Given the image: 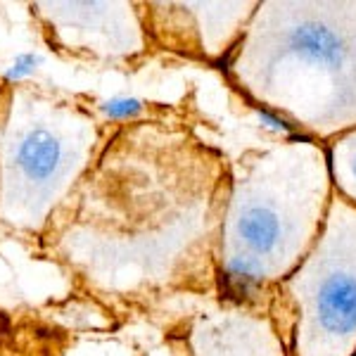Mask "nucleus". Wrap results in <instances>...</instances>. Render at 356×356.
Instances as JSON below:
<instances>
[{"label": "nucleus", "instance_id": "obj_6", "mask_svg": "<svg viewBox=\"0 0 356 356\" xmlns=\"http://www.w3.org/2000/svg\"><path fill=\"white\" fill-rule=\"evenodd\" d=\"M143 110V102L136 97H114V100L105 102V114L112 119H129Z\"/></svg>", "mask_w": 356, "mask_h": 356}, {"label": "nucleus", "instance_id": "obj_2", "mask_svg": "<svg viewBox=\"0 0 356 356\" xmlns=\"http://www.w3.org/2000/svg\"><path fill=\"white\" fill-rule=\"evenodd\" d=\"M288 45L292 53H297L309 62H318V65L335 67L342 65L344 60L342 38L321 24H300L290 29Z\"/></svg>", "mask_w": 356, "mask_h": 356}, {"label": "nucleus", "instance_id": "obj_7", "mask_svg": "<svg viewBox=\"0 0 356 356\" xmlns=\"http://www.w3.org/2000/svg\"><path fill=\"white\" fill-rule=\"evenodd\" d=\"M36 65H41V57L38 55H33V53H24V55H19L15 60V65L5 72V76L8 79H22V76H29V74L36 69Z\"/></svg>", "mask_w": 356, "mask_h": 356}, {"label": "nucleus", "instance_id": "obj_4", "mask_svg": "<svg viewBox=\"0 0 356 356\" xmlns=\"http://www.w3.org/2000/svg\"><path fill=\"white\" fill-rule=\"evenodd\" d=\"M238 233L252 252H257V254H268V252H273V247L278 245V238H280L278 214L261 204L247 207L238 219Z\"/></svg>", "mask_w": 356, "mask_h": 356}, {"label": "nucleus", "instance_id": "obj_1", "mask_svg": "<svg viewBox=\"0 0 356 356\" xmlns=\"http://www.w3.org/2000/svg\"><path fill=\"white\" fill-rule=\"evenodd\" d=\"M318 318L321 325L337 335H347L356 328V278L335 273L321 283L318 290Z\"/></svg>", "mask_w": 356, "mask_h": 356}, {"label": "nucleus", "instance_id": "obj_9", "mask_svg": "<svg viewBox=\"0 0 356 356\" xmlns=\"http://www.w3.org/2000/svg\"><path fill=\"white\" fill-rule=\"evenodd\" d=\"M352 169H354V176H356V157H354V164H352Z\"/></svg>", "mask_w": 356, "mask_h": 356}, {"label": "nucleus", "instance_id": "obj_3", "mask_svg": "<svg viewBox=\"0 0 356 356\" xmlns=\"http://www.w3.org/2000/svg\"><path fill=\"white\" fill-rule=\"evenodd\" d=\"M17 166L33 178V181H43L50 178L62 159L60 143L55 140L53 134L45 129H33L24 136V140L17 147Z\"/></svg>", "mask_w": 356, "mask_h": 356}, {"label": "nucleus", "instance_id": "obj_5", "mask_svg": "<svg viewBox=\"0 0 356 356\" xmlns=\"http://www.w3.org/2000/svg\"><path fill=\"white\" fill-rule=\"evenodd\" d=\"M259 283H261L259 264L245 259V257L231 259L221 273V290L228 300H243V297L252 295Z\"/></svg>", "mask_w": 356, "mask_h": 356}, {"label": "nucleus", "instance_id": "obj_8", "mask_svg": "<svg viewBox=\"0 0 356 356\" xmlns=\"http://www.w3.org/2000/svg\"><path fill=\"white\" fill-rule=\"evenodd\" d=\"M257 117L261 119V124L271 126V129H275V131H292V126L285 122V119L275 117V114L268 112V110H257Z\"/></svg>", "mask_w": 356, "mask_h": 356}]
</instances>
